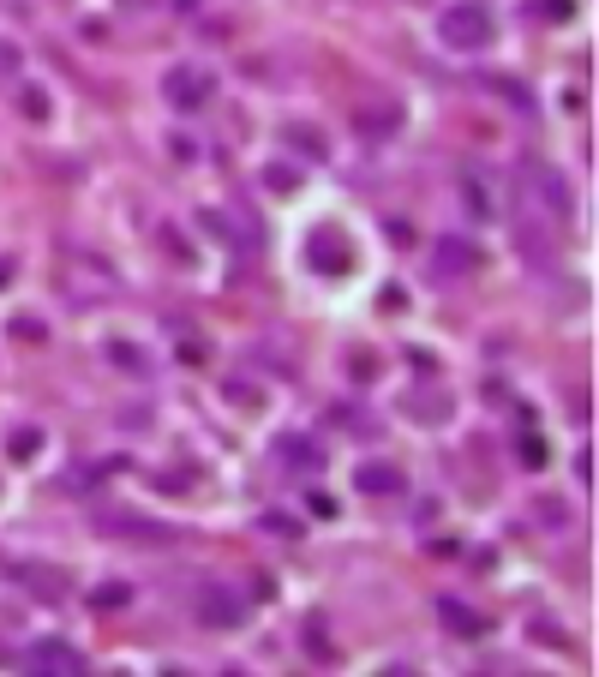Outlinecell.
I'll return each instance as SVG.
<instances>
[{
	"label": "cell",
	"mask_w": 599,
	"mask_h": 677,
	"mask_svg": "<svg viewBox=\"0 0 599 677\" xmlns=\"http://www.w3.org/2000/svg\"><path fill=\"white\" fill-rule=\"evenodd\" d=\"M36 450H42V438H36V432H30V426H24V432H18V438H12V456H18V462H24V456H36Z\"/></svg>",
	"instance_id": "4fadbf2b"
},
{
	"label": "cell",
	"mask_w": 599,
	"mask_h": 677,
	"mask_svg": "<svg viewBox=\"0 0 599 677\" xmlns=\"http://www.w3.org/2000/svg\"><path fill=\"white\" fill-rule=\"evenodd\" d=\"M0 282H12V258H0Z\"/></svg>",
	"instance_id": "e0dca14e"
},
{
	"label": "cell",
	"mask_w": 599,
	"mask_h": 677,
	"mask_svg": "<svg viewBox=\"0 0 599 677\" xmlns=\"http://www.w3.org/2000/svg\"><path fill=\"white\" fill-rule=\"evenodd\" d=\"M198 618H204L210 630H234V624L246 618V606H240L222 582H204V594H198Z\"/></svg>",
	"instance_id": "277c9868"
},
{
	"label": "cell",
	"mask_w": 599,
	"mask_h": 677,
	"mask_svg": "<svg viewBox=\"0 0 599 677\" xmlns=\"http://www.w3.org/2000/svg\"><path fill=\"white\" fill-rule=\"evenodd\" d=\"M522 462H528V468H546V444H540V438H522Z\"/></svg>",
	"instance_id": "9a60e30c"
},
{
	"label": "cell",
	"mask_w": 599,
	"mask_h": 677,
	"mask_svg": "<svg viewBox=\"0 0 599 677\" xmlns=\"http://www.w3.org/2000/svg\"><path fill=\"white\" fill-rule=\"evenodd\" d=\"M282 462H288V468L318 474V468H324V450H318V444H294V438H282Z\"/></svg>",
	"instance_id": "9c48e42d"
},
{
	"label": "cell",
	"mask_w": 599,
	"mask_h": 677,
	"mask_svg": "<svg viewBox=\"0 0 599 677\" xmlns=\"http://www.w3.org/2000/svg\"><path fill=\"white\" fill-rule=\"evenodd\" d=\"M288 144H294V150H306V156H312V162H324V150H330V144H324V132H318V126H288Z\"/></svg>",
	"instance_id": "30bf717a"
},
{
	"label": "cell",
	"mask_w": 599,
	"mask_h": 677,
	"mask_svg": "<svg viewBox=\"0 0 599 677\" xmlns=\"http://www.w3.org/2000/svg\"><path fill=\"white\" fill-rule=\"evenodd\" d=\"M126 6H150V0H126Z\"/></svg>",
	"instance_id": "ac0fdd59"
},
{
	"label": "cell",
	"mask_w": 599,
	"mask_h": 677,
	"mask_svg": "<svg viewBox=\"0 0 599 677\" xmlns=\"http://www.w3.org/2000/svg\"><path fill=\"white\" fill-rule=\"evenodd\" d=\"M264 186H270V192H288V186H294V168H264Z\"/></svg>",
	"instance_id": "5bb4252c"
},
{
	"label": "cell",
	"mask_w": 599,
	"mask_h": 677,
	"mask_svg": "<svg viewBox=\"0 0 599 677\" xmlns=\"http://www.w3.org/2000/svg\"><path fill=\"white\" fill-rule=\"evenodd\" d=\"M30 666L36 672H54V677H78L84 672V654L72 642H60V636H42V642H30Z\"/></svg>",
	"instance_id": "3957f363"
},
{
	"label": "cell",
	"mask_w": 599,
	"mask_h": 677,
	"mask_svg": "<svg viewBox=\"0 0 599 677\" xmlns=\"http://www.w3.org/2000/svg\"><path fill=\"white\" fill-rule=\"evenodd\" d=\"M576 12V0H534V18H546V24H564Z\"/></svg>",
	"instance_id": "7c38bea8"
},
{
	"label": "cell",
	"mask_w": 599,
	"mask_h": 677,
	"mask_svg": "<svg viewBox=\"0 0 599 677\" xmlns=\"http://www.w3.org/2000/svg\"><path fill=\"white\" fill-rule=\"evenodd\" d=\"M360 492H372V498L402 492V468H390V462H366V468H360Z\"/></svg>",
	"instance_id": "ba28073f"
},
{
	"label": "cell",
	"mask_w": 599,
	"mask_h": 677,
	"mask_svg": "<svg viewBox=\"0 0 599 677\" xmlns=\"http://www.w3.org/2000/svg\"><path fill=\"white\" fill-rule=\"evenodd\" d=\"M12 72H18V48L0 36V78H12Z\"/></svg>",
	"instance_id": "2e32d148"
},
{
	"label": "cell",
	"mask_w": 599,
	"mask_h": 677,
	"mask_svg": "<svg viewBox=\"0 0 599 677\" xmlns=\"http://www.w3.org/2000/svg\"><path fill=\"white\" fill-rule=\"evenodd\" d=\"M162 96H168L174 114H198V108H210V96H216V72H204L198 60H180V66L162 72Z\"/></svg>",
	"instance_id": "7a4b0ae2"
},
{
	"label": "cell",
	"mask_w": 599,
	"mask_h": 677,
	"mask_svg": "<svg viewBox=\"0 0 599 677\" xmlns=\"http://www.w3.org/2000/svg\"><path fill=\"white\" fill-rule=\"evenodd\" d=\"M438 36H444V48H456V54L486 48V42H492V6H486V0H450L444 18H438Z\"/></svg>",
	"instance_id": "6da1fadb"
},
{
	"label": "cell",
	"mask_w": 599,
	"mask_h": 677,
	"mask_svg": "<svg viewBox=\"0 0 599 677\" xmlns=\"http://www.w3.org/2000/svg\"><path fill=\"white\" fill-rule=\"evenodd\" d=\"M18 108H24V120H48V90L42 84H24L18 90Z\"/></svg>",
	"instance_id": "8fae6325"
},
{
	"label": "cell",
	"mask_w": 599,
	"mask_h": 677,
	"mask_svg": "<svg viewBox=\"0 0 599 677\" xmlns=\"http://www.w3.org/2000/svg\"><path fill=\"white\" fill-rule=\"evenodd\" d=\"M432 264H438V276H468V270L480 264V252H474V240L444 234V240H438V252H432Z\"/></svg>",
	"instance_id": "5b68a950"
},
{
	"label": "cell",
	"mask_w": 599,
	"mask_h": 677,
	"mask_svg": "<svg viewBox=\"0 0 599 677\" xmlns=\"http://www.w3.org/2000/svg\"><path fill=\"white\" fill-rule=\"evenodd\" d=\"M306 258H312V270H324V276H348V270H354V252L336 246V234H312Z\"/></svg>",
	"instance_id": "8992f818"
},
{
	"label": "cell",
	"mask_w": 599,
	"mask_h": 677,
	"mask_svg": "<svg viewBox=\"0 0 599 677\" xmlns=\"http://www.w3.org/2000/svg\"><path fill=\"white\" fill-rule=\"evenodd\" d=\"M438 618H444V624H450L456 636H468V642H474V636L486 630V618H480L474 606H462V600H438Z\"/></svg>",
	"instance_id": "52a82bcc"
}]
</instances>
